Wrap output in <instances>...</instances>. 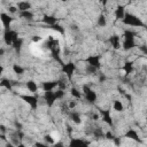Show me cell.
Wrapping results in <instances>:
<instances>
[{
	"mask_svg": "<svg viewBox=\"0 0 147 147\" xmlns=\"http://www.w3.org/2000/svg\"><path fill=\"white\" fill-rule=\"evenodd\" d=\"M5 54V49L3 48H0V55H3Z\"/></svg>",
	"mask_w": 147,
	"mask_h": 147,
	"instance_id": "51",
	"label": "cell"
},
{
	"mask_svg": "<svg viewBox=\"0 0 147 147\" xmlns=\"http://www.w3.org/2000/svg\"><path fill=\"white\" fill-rule=\"evenodd\" d=\"M113 141H114V144H115V146H117V147H119V146L122 145V139H121L119 137H115Z\"/></svg>",
	"mask_w": 147,
	"mask_h": 147,
	"instance_id": "36",
	"label": "cell"
},
{
	"mask_svg": "<svg viewBox=\"0 0 147 147\" xmlns=\"http://www.w3.org/2000/svg\"><path fill=\"white\" fill-rule=\"evenodd\" d=\"M84 96H85V100H86L87 102H90V103H95V102H96V99H98L96 92H94L92 88H91L88 92H86V93L84 94Z\"/></svg>",
	"mask_w": 147,
	"mask_h": 147,
	"instance_id": "15",
	"label": "cell"
},
{
	"mask_svg": "<svg viewBox=\"0 0 147 147\" xmlns=\"http://www.w3.org/2000/svg\"><path fill=\"white\" fill-rule=\"evenodd\" d=\"M115 137H116V136H115L111 131H106V132H105V139H107V140H111V141H113Z\"/></svg>",
	"mask_w": 147,
	"mask_h": 147,
	"instance_id": "33",
	"label": "cell"
},
{
	"mask_svg": "<svg viewBox=\"0 0 147 147\" xmlns=\"http://www.w3.org/2000/svg\"><path fill=\"white\" fill-rule=\"evenodd\" d=\"M99 113L101 115V119L107 125H109L110 127H113L114 126V121H113V116L110 114V109H100Z\"/></svg>",
	"mask_w": 147,
	"mask_h": 147,
	"instance_id": "6",
	"label": "cell"
},
{
	"mask_svg": "<svg viewBox=\"0 0 147 147\" xmlns=\"http://www.w3.org/2000/svg\"><path fill=\"white\" fill-rule=\"evenodd\" d=\"M16 147H26V146H25V145H24L23 142H20V144H18V145H17Z\"/></svg>",
	"mask_w": 147,
	"mask_h": 147,
	"instance_id": "50",
	"label": "cell"
},
{
	"mask_svg": "<svg viewBox=\"0 0 147 147\" xmlns=\"http://www.w3.org/2000/svg\"><path fill=\"white\" fill-rule=\"evenodd\" d=\"M55 94H56L57 100H61V99H63V98H64L65 92H64V91H62V90H57V91H55Z\"/></svg>",
	"mask_w": 147,
	"mask_h": 147,
	"instance_id": "34",
	"label": "cell"
},
{
	"mask_svg": "<svg viewBox=\"0 0 147 147\" xmlns=\"http://www.w3.org/2000/svg\"><path fill=\"white\" fill-rule=\"evenodd\" d=\"M8 10H9V13H11V14H14V13H16L18 9H17V7H14V6H9V8H8Z\"/></svg>",
	"mask_w": 147,
	"mask_h": 147,
	"instance_id": "42",
	"label": "cell"
},
{
	"mask_svg": "<svg viewBox=\"0 0 147 147\" xmlns=\"http://www.w3.org/2000/svg\"><path fill=\"white\" fill-rule=\"evenodd\" d=\"M70 94H71L75 99H80V98H82V93H80L76 87H71V88H70Z\"/></svg>",
	"mask_w": 147,
	"mask_h": 147,
	"instance_id": "30",
	"label": "cell"
},
{
	"mask_svg": "<svg viewBox=\"0 0 147 147\" xmlns=\"http://www.w3.org/2000/svg\"><path fill=\"white\" fill-rule=\"evenodd\" d=\"M134 36L136 33L131 30H125L123 32V37H124V40H134Z\"/></svg>",
	"mask_w": 147,
	"mask_h": 147,
	"instance_id": "23",
	"label": "cell"
},
{
	"mask_svg": "<svg viewBox=\"0 0 147 147\" xmlns=\"http://www.w3.org/2000/svg\"><path fill=\"white\" fill-rule=\"evenodd\" d=\"M14 124H15V127H16V130H17V131H21V130L23 129V125H22L20 122H17V121H16Z\"/></svg>",
	"mask_w": 147,
	"mask_h": 147,
	"instance_id": "41",
	"label": "cell"
},
{
	"mask_svg": "<svg viewBox=\"0 0 147 147\" xmlns=\"http://www.w3.org/2000/svg\"><path fill=\"white\" fill-rule=\"evenodd\" d=\"M18 33L11 29H8V30H5L3 32V41L7 44V45H10L13 46V44L18 39Z\"/></svg>",
	"mask_w": 147,
	"mask_h": 147,
	"instance_id": "2",
	"label": "cell"
},
{
	"mask_svg": "<svg viewBox=\"0 0 147 147\" xmlns=\"http://www.w3.org/2000/svg\"><path fill=\"white\" fill-rule=\"evenodd\" d=\"M92 118H93V121H98L99 119V115L98 114H93L92 115Z\"/></svg>",
	"mask_w": 147,
	"mask_h": 147,
	"instance_id": "46",
	"label": "cell"
},
{
	"mask_svg": "<svg viewBox=\"0 0 147 147\" xmlns=\"http://www.w3.org/2000/svg\"><path fill=\"white\" fill-rule=\"evenodd\" d=\"M41 21H42L46 25H48V26H53L54 24L57 23V18H56L54 15H47V14H45V15L42 16Z\"/></svg>",
	"mask_w": 147,
	"mask_h": 147,
	"instance_id": "12",
	"label": "cell"
},
{
	"mask_svg": "<svg viewBox=\"0 0 147 147\" xmlns=\"http://www.w3.org/2000/svg\"><path fill=\"white\" fill-rule=\"evenodd\" d=\"M6 147H16V146H14V144L13 142H6Z\"/></svg>",
	"mask_w": 147,
	"mask_h": 147,
	"instance_id": "48",
	"label": "cell"
},
{
	"mask_svg": "<svg viewBox=\"0 0 147 147\" xmlns=\"http://www.w3.org/2000/svg\"><path fill=\"white\" fill-rule=\"evenodd\" d=\"M0 138H1V140H3V141H7V138H6L5 133H0Z\"/></svg>",
	"mask_w": 147,
	"mask_h": 147,
	"instance_id": "47",
	"label": "cell"
},
{
	"mask_svg": "<svg viewBox=\"0 0 147 147\" xmlns=\"http://www.w3.org/2000/svg\"><path fill=\"white\" fill-rule=\"evenodd\" d=\"M109 42L110 45L113 46L114 49H119L122 47V44H121V38L118 34H113L110 38H109Z\"/></svg>",
	"mask_w": 147,
	"mask_h": 147,
	"instance_id": "13",
	"label": "cell"
},
{
	"mask_svg": "<svg viewBox=\"0 0 147 147\" xmlns=\"http://www.w3.org/2000/svg\"><path fill=\"white\" fill-rule=\"evenodd\" d=\"M115 18L116 20H123L124 18V16H125V14H126V11H125V6H123V5H118L117 7H116V9H115Z\"/></svg>",
	"mask_w": 147,
	"mask_h": 147,
	"instance_id": "14",
	"label": "cell"
},
{
	"mask_svg": "<svg viewBox=\"0 0 147 147\" xmlns=\"http://www.w3.org/2000/svg\"><path fill=\"white\" fill-rule=\"evenodd\" d=\"M16 7H17L18 11H28L31 9V3L28 1H20V2H17Z\"/></svg>",
	"mask_w": 147,
	"mask_h": 147,
	"instance_id": "16",
	"label": "cell"
},
{
	"mask_svg": "<svg viewBox=\"0 0 147 147\" xmlns=\"http://www.w3.org/2000/svg\"><path fill=\"white\" fill-rule=\"evenodd\" d=\"M124 95H125V98H126L129 101H131V100H132V96H131L130 94H124Z\"/></svg>",
	"mask_w": 147,
	"mask_h": 147,
	"instance_id": "49",
	"label": "cell"
},
{
	"mask_svg": "<svg viewBox=\"0 0 147 147\" xmlns=\"http://www.w3.org/2000/svg\"><path fill=\"white\" fill-rule=\"evenodd\" d=\"M62 71L64 72V75L68 78V80H71L72 76H74V74L76 71V64L72 61H69V62H67V63H64L62 65Z\"/></svg>",
	"mask_w": 147,
	"mask_h": 147,
	"instance_id": "3",
	"label": "cell"
},
{
	"mask_svg": "<svg viewBox=\"0 0 147 147\" xmlns=\"http://www.w3.org/2000/svg\"><path fill=\"white\" fill-rule=\"evenodd\" d=\"M22 46H23V39H22V38H18V39L13 44V48L16 51V53H20Z\"/></svg>",
	"mask_w": 147,
	"mask_h": 147,
	"instance_id": "26",
	"label": "cell"
},
{
	"mask_svg": "<svg viewBox=\"0 0 147 147\" xmlns=\"http://www.w3.org/2000/svg\"><path fill=\"white\" fill-rule=\"evenodd\" d=\"M113 108H114V110H115V111H118V113L124 111V106H123L122 101H119V100H114Z\"/></svg>",
	"mask_w": 147,
	"mask_h": 147,
	"instance_id": "22",
	"label": "cell"
},
{
	"mask_svg": "<svg viewBox=\"0 0 147 147\" xmlns=\"http://www.w3.org/2000/svg\"><path fill=\"white\" fill-rule=\"evenodd\" d=\"M0 131H1V133H6V126L3 124L0 125Z\"/></svg>",
	"mask_w": 147,
	"mask_h": 147,
	"instance_id": "45",
	"label": "cell"
},
{
	"mask_svg": "<svg viewBox=\"0 0 147 147\" xmlns=\"http://www.w3.org/2000/svg\"><path fill=\"white\" fill-rule=\"evenodd\" d=\"M125 137H126L127 139H130V140L136 141V142H139V144H141V142H142V140H141V138H140L139 133H138L136 130H133V129L127 130V131H126V133H125Z\"/></svg>",
	"mask_w": 147,
	"mask_h": 147,
	"instance_id": "9",
	"label": "cell"
},
{
	"mask_svg": "<svg viewBox=\"0 0 147 147\" xmlns=\"http://www.w3.org/2000/svg\"><path fill=\"white\" fill-rule=\"evenodd\" d=\"M44 141H45L47 145H54V144H55V139H54L51 134H45V136H44Z\"/></svg>",
	"mask_w": 147,
	"mask_h": 147,
	"instance_id": "31",
	"label": "cell"
},
{
	"mask_svg": "<svg viewBox=\"0 0 147 147\" xmlns=\"http://www.w3.org/2000/svg\"><path fill=\"white\" fill-rule=\"evenodd\" d=\"M123 24L125 25H129V26H134V28H145L146 24L142 22V20L140 17H138L137 15L134 14H131V13H126L124 18L122 20Z\"/></svg>",
	"mask_w": 147,
	"mask_h": 147,
	"instance_id": "1",
	"label": "cell"
},
{
	"mask_svg": "<svg viewBox=\"0 0 147 147\" xmlns=\"http://www.w3.org/2000/svg\"><path fill=\"white\" fill-rule=\"evenodd\" d=\"M57 87H59V90H62V91H65V88H67V83H65V80H63V79H59L57 80Z\"/></svg>",
	"mask_w": 147,
	"mask_h": 147,
	"instance_id": "32",
	"label": "cell"
},
{
	"mask_svg": "<svg viewBox=\"0 0 147 147\" xmlns=\"http://www.w3.org/2000/svg\"><path fill=\"white\" fill-rule=\"evenodd\" d=\"M137 45H136V41L134 40H124L123 44H122V48L124 51H130L132 48H134Z\"/></svg>",
	"mask_w": 147,
	"mask_h": 147,
	"instance_id": "18",
	"label": "cell"
},
{
	"mask_svg": "<svg viewBox=\"0 0 147 147\" xmlns=\"http://www.w3.org/2000/svg\"><path fill=\"white\" fill-rule=\"evenodd\" d=\"M69 117H70V119L75 123V124H80L82 123V118H80V115L78 114V113H76V111H71L70 114H69Z\"/></svg>",
	"mask_w": 147,
	"mask_h": 147,
	"instance_id": "20",
	"label": "cell"
},
{
	"mask_svg": "<svg viewBox=\"0 0 147 147\" xmlns=\"http://www.w3.org/2000/svg\"><path fill=\"white\" fill-rule=\"evenodd\" d=\"M20 98L30 106L32 110H36L38 108V96L36 95H29V94H21Z\"/></svg>",
	"mask_w": 147,
	"mask_h": 147,
	"instance_id": "4",
	"label": "cell"
},
{
	"mask_svg": "<svg viewBox=\"0 0 147 147\" xmlns=\"http://www.w3.org/2000/svg\"><path fill=\"white\" fill-rule=\"evenodd\" d=\"M86 63L88 65H92L96 70L101 69V56L100 55H90L86 57Z\"/></svg>",
	"mask_w": 147,
	"mask_h": 147,
	"instance_id": "5",
	"label": "cell"
},
{
	"mask_svg": "<svg viewBox=\"0 0 147 147\" xmlns=\"http://www.w3.org/2000/svg\"><path fill=\"white\" fill-rule=\"evenodd\" d=\"M33 147H48V145H47L46 142H41V141H37V142H34V145H33Z\"/></svg>",
	"mask_w": 147,
	"mask_h": 147,
	"instance_id": "37",
	"label": "cell"
},
{
	"mask_svg": "<svg viewBox=\"0 0 147 147\" xmlns=\"http://www.w3.org/2000/svg\"><path fill=\"white\" fill-rule=\"evenodd\" d=\"M0 20H1V23H2V25L5 28V30H8L14 18L11 16H9L8 14H6V13H1L0 14Z\"/></svg>",
	"mask_w": 147,
	"mask_h": 147,
	"instance_id": "10",
	"label": "cell"
},
{
	"mask_svg": "<svg viewBox=\"0 0 147 147\" xmlns=\"http://www.w3.org/2000/svg\"><path fill=\"white\" fill-rule=\"evenodd\" d=\"M93 136L96 138V139H101V138H105V132L102 131L101 127H95L93 130Z\"/></svg>",
	"mask_w": 147,
	"mask_h": 147,
	"instance_id": "27",
	"label": "cell"
},
{
	"mask_svg": "<svg viewBox=\"0 0 147 147\" xmlns=\"http://www.w3.org/2000/svg\"><path fill=\"white\" fill-rule=\"evenodd\" d=\"M138 48H139L144 54H146V55H147V46H146V45H140Z\"/></svg>",
	"mask_w": 147,
	"mask_h": 147,
	"instance_id": "40",
	"label": "cell"
},
{
	"mask_svg": "<svg viewBox=\"0 0 147 147\" xmlns=\"http://www.w3.org/2000/svg\"><path fill=\"white\" fill-rule=\"evenodd\" d=\"M52 147H64V144L62 141H56L54 145H52Z\"/></svg>",
	"mask_w": 147,
	"mask_h": 147,
	"instance_id": "43",
	"label": "cell"
},
{
	"mask_svg": "<svg viewBox=\"0 0 147 147\" xmlns=\"http://www.w3.org/2000/svg\"><path fill=\"white\" fill-rule=\"evenodd\" d=\"M41 39H42V38H41L40 36H37V34H36V36H32V41H33V42H39V41H41Z\"/></svg>",
	"mask_w": 147,
	"mask_h": 147,
	"instance_id": "39",
	"label": "cell"
},
{
	"mask_svg": "<svg viewBox=\"0 0 147 147\" xmlns=\"http://www.w3.org/2000/svg\"><path fill=\"white\" fill-rule=\"evenodd\" d=\"M57 80H47L41 84V88L44 92H48V91H53L55 87H57Z\"/></svg>",
	"mask_w": 147,
	"mask_h": 147,
	"instance_id": "11",
	"label": "cell"
},
{
	"mask_svg": "<svg viewBox=\"0 0 147 147\" xmlns=\"http://www.w3.org/2000/svg\"><path fill=\"white\" fill-rule=\"evenodd\" d=\"M76 106H77V101H69V103H68V107L71 110H74L76 108Z\"/></svg>",
	"mask_w": 147,
	"mask_h": 147,
	"instance_id": "38",
	"label": "cell"
},
{
	"mask_svg": "<svg viewBox=\"0 0 147 147\" xmlns=\"http://www.w3.org/2000/svg\"><path fill=\"white\" fill-rule=\"evenodd\" d=\"M51 29L54 30V31H56V32H59V33H61V34H64V28L61 24H59V23H56L53 26H51Z\"/></svg>",
	"mask_w": 147,
	"mask_h": 147,
	"instance_id": "29",
	"label": "cell"
},
{
	"mask_svg": "<svg viewBox=\"0 0 147 147\" xmlns=\"http://www.w3.org/2000/svg\"><path fill=\"white\" fill-rule=\"evenodd\" d=\"M99 80H100V83H103V82L106 80V76L101 74V75H100V78H99Z\"/></svg>",
	"mask_w": 147,
	"mask_h": 147,
	"instance_id": "44",
	"label": "cell"
},
{
	"mask_svg": "<svg viewBox=\"0 0 147 147\" xmlns=\"http://www.w3.org/2000/svg\"><path fill=\"white\" fill-rule=\"evenodd\" d=\"M18 16L23 20H26V21H31L33 20V13L31 10H28V11H18Z\"/></svg>",
	"mask_w": 147,
	"mask_h": 147,
	"instance_id": "19",
	"label": "cell"
},
{
	"mask_svg": "<svg viewBox=\"0 0 147 147\" xmlns=\"http://www.w3.org/2000/svg\"><path fill=\"white\" fill-rule=\"evenodd\" d=\"M98 25L101 26V28H103V26L107 25V20H106V16L103 14H101V15L98 16Z\"/></svg>",
	"mask_w": 147,
	"mask_h": 147,
	"instance_id": "28",
	"label": "cell"
},
{
	"mask_svg": "<svg viewBox=\"0 0 147 147\" xmlns=\"http://www.w3.org/2000/svg\"><path fill=\"white\" fill-rule=\"evenodd\" d=\"M123 70H124L125 75H130L133 71V62L132 61H126L123 65Z\"/></svg>",
	"mask_w": 147,
	"mask_h": 147,
	"instance_id": "21",
	"label": "cell"
},
{
	"mask_svg": "<svg viewBox=\"0 0 147 147\" xmlns=\"http://www.w3.org/2000/svg\"><path fill=\"white\" fill-rule=\"evenodd\" d=\"M0 85H1V87L7 88L8 91H11V90H13V85H11V83H10V80H9V79L2 78V79H1V82H0Z\"/></svg>",
	"mask_w": 147,
	"mask_h": 147,
	"instance_id": "24",
	"label": "cell"
},
{
	"mask_svg": "<svg viewBox=\"0 0 147 147\" xmlns=\"http://www.w3.org/2000/svg\"><path fill=\"white\" fill-rule=\"evenodd\" d=\"M69 147H90L88 141L79 138H72L69 141Z\"/></svg>",
	"mask_w": 147,
	"mask_h": 147,
	"instance_id": "8",
	"label": "cell"
},
{
	"mask_svg": "<svg viewBox=\"0 0 147 147\" xmlns=\"http://www.w3.org/2000/svg\"><path fill=\"white\" fill-rule=\"evenodd\" d=\"M13 71H14V74H16L18 76H22L24 74L25 69L23 67H21L20 64H13Z\"/></svg>",
	"mask_w": 147,
	"mask_h": 147,
	"instance_id": "25",
	"label": "cell"
},
{
	"mask_svg": "<svg viewBox=\"0 0 147 147\" xmlns=\"http://www.w3.org/2000/svg\"><path fill=\"white\" fill-rule=\"evenodd\" d=\"M44 100H45V102H46V105H47L48 107H52V106L55 103V101L57 100L55 92H53V91L44 92Z\"/></svg>",
	"mask_w": 147,
	"mask_h": 147,
	"instance_id": "7",
	"label": "cell"
},
{
	"mask_svg": "<svg viewBox=\"0 0 147 147\" xmlns=\"http://www.w3.org/2000/svg\"><path fill=\"white\" fill-rule=\"evenodd\" d=\"M98 70L95 69V68H93L92 65H88V64H86V72L87 74H94V72H96Z\"/></svg>",
	"mask_w": 147,
	"mask_h": 147,
	"instance_id": "35",
	"label": "cell"
},
{
	"mask_svg": "<svg viewBox=\"0 0 147 147\" xmlns=\"http://www.w3.org/2000/svg\"><path fill=\"white\" fill-rule=\"evenodd\" d=\"M25 86H26L28 91H30L31 93H36V92L38 91V85H37V83H36L34 80H32V79L28 80L26 84H25Z\"/></svg>",
	"mask_w": 147,
	"mask_h": 147,
	"instance_id": "17",
	"label": "cell"
}]
</instances>
